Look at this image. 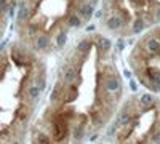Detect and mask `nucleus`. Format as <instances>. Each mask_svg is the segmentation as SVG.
Returning a JSON list of instances; mask_svg holds the SVG:
<instances>
[{"label":"nucleus","mask_w":160,"mask_h":144,"mask_svg":"<svg viewBox=\"0 0 160 144\" xmlns=\"http://www.w3.org/2000/svg\"><path fill=\"white\" fill-rule=\"evenodd\" d=\"M123 78L114 43L90 32L64 48L48 106L32 132L34 142L93 141L108 127L123 101Z\"/></svg>","instance_id":"nucleus-1"},{"label":"nucleus","mask_w":160,"mask_h":144,"mask_svg":"<svg viewBox=\"0 0 160 144\" xmlns=\"http://www.w3.org/2000/svg\"><path fill=\"white\" fill-rule=\"evenodd\" d=\"M99 0H18L16 22L24 45L53 55L69 45L72 31L85 27Z\"/></svg>","instance_id":"nucleus-2"},{"label":"nucleus","mask_w":160,"mask_h":144,"mask_svg":"<svg viewBox=\"0 0 160 144\" xmlns=\"http://www.w3.org/2000/svg\"><path fill=\"white\" fill-rule=\"evenodd\" d=\"M104 136L111 142H160V98L152 91L128 96L108 123Z\"/></svg>","instance_id":"nucleus-3"},{"label":"nucleus","mask_w":160,"mask_h":144,"mask_svg":"<svg viewBox=\"0 0 160 144\" xmlns=\"http://www.w3.org/2000/svg\"><path fill=\"white\" fill-rule=\"evenodd\" d=\"M160 24V0H102L101 26L118 38L141 35Z\"/></svg>","instance_id":"nucleus-4"},{"label":"nucleus","mask_w":160,"mask_h":144,"mask_svg":"<svg viewBox=\"0 0 160 144\" xmlns=\"http://www.w3.org/2000/svg\"><path fill=\"white\" fill-rule=\"evenodd\" d=\"M136 80L152 93H160V24L141 34L128 55Z\"/></svg>","instance_id":"nucleus-5"}]
</instances>
